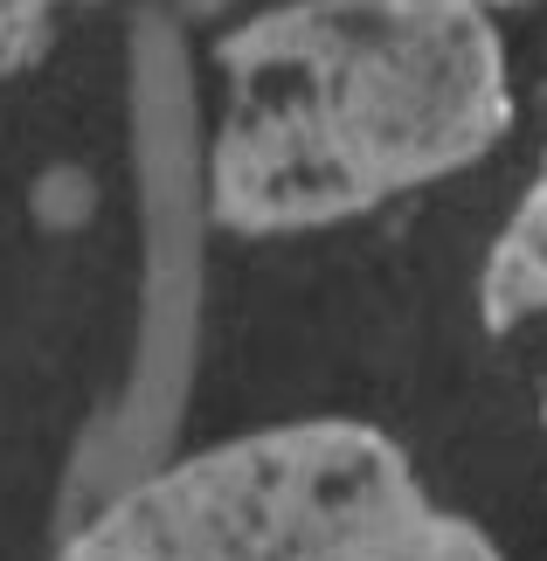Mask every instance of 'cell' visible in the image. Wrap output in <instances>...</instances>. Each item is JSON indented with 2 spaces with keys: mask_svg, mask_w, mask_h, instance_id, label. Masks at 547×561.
<instances>
[{
  "mask_svg": "<svg viewBox=\"0 0 547 561\" xmlns=\"http://www.w3.org/2000/svg\"><path fill=\"white\" fill-rule=\"evenodd\" d=\"M465 8H486L492 14V8H527V0H465Z\"/></svg>",
  "mask_w": 547,
  "mask_h": 561,
  "instance_id": "5",
  "label": "cell"
},
{
  "mask_svg": "<svg viewBox=\"0 0 547 561\" xmlns=\"http://www.w3.org/2000/svg\"><path fill=\"white\" fill-rule=\"evenodd\" d=\"M208 215L305 236L478 167L513 133L506 42L465 0H284L215 42Z\"/></svg>",
  "mask_w": 547,
  "mask_h": 561,
  "instance_id": "1",
  "label": "cell"
},
{
  "mask_svg": "<svg viewBox=\"0 0 547 561\" xmlns=\"http://www.w3.org/2000/svg\"><path fill=\"white\" fill-rule=\"evenodd\" d=\"M540 423H547V402H540Z\"/></svg>",
  "mask_w": 547,
  "mask_h": 561,
  "instance_id": "6",
  "label": "cell"
},
{
  "mask_svg": "<svg viewBox=\"0 0 547 561\" xmlns=\"http://www.w3.org/2000/svg\"><path fill=\"white\" fill-rule=\"evenodd\" d=\"M56 561H506L381 430L312 416L208 444L70 534Z\"/></svg>",
  "mask_w": 547,
  "mask_h": 561,
  "instance_id": "2",
  "label": "cell"
},
{
  "mask_svg": "<svg viewBox=\"0 0 547 561\" xmlns=\"http://www.w3.org/2000/svg\"><path fill=\"white\" fill-rule=\"evenodd\" d=\"M534 312H547V153H540L534 187L520 194L513 222L499 229L486 277H478V319H486V333H513Z\"/></svg>",
  "mask_w": 547,
  "mask_h": 561,
  "instance_id": "3",
  "label": "cell"
},
{
  "mask_svg": "<svg viewBox=\"0 0 547 561\" xmlns=\"http://www.w3.org/2000/svg\"><path fill=\"white\" fill-rule=\"evenodd\" d=\"M62 8H83V0H0V83L35 70L56 49Z\"/></svg>",
  "mask_w": 547,
  "mask_h": 561,
  "instance_id": "4",
  "label": "cell"
}]
</instances>
